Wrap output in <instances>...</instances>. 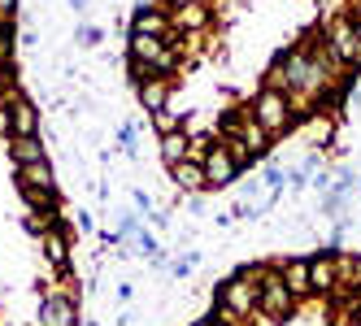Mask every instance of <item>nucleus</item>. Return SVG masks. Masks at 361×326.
Wrapping results in <instances>:
<instances>
[{
    "mask_svg": "<svg viewBox=\"0 0 361 326\" xmlns=\"http://www.w3.org/2000/svg\"><path fill=\"white\" fill-rule=\"evenodd\" d=\"M279 270H283V283H288V291H292L296 300L314 291V287H309V261H300V257H296V261H283Z\"/></svg>",
    "mask_w": 361,
    "mask_h": 326,
    "instance_id": "obj_11",
    "label": "nucleus"
},
{
    "mask_svg": "<svg viewBox=\"0 0 361 326\" xmlns=\"http://www.w3.org/2000/svg\"><path fill=\"white\" fill-rule=\"evenodd\" d=\"M18 187H39V192H53V165H48V161L22 165V170H18Z\"/></svg>",
    "mask_w": 361,
    "mask_h": 326,
    "instance_id": "obj_15",
    "label": "nucleus"
},
{
    "mask_svg": "<svg viewBox=\"0 0 361 326\" xmlns=\"http://www.w3.org/2000/svg\"><path fill=\"white\" fill-rule=\"evenodd\" d=\"M44 253H48V261H53L57 270H66V235L53 227V231H44Z\"/></svg>",
    "mask_w": 361,
    "mask_h": 326,
    "instance_id": "obj_16",
    "label": "nucleus"
},
{
    "mask_svg": "<svg viewBox=\"0 0 361 326\" xmlns=\"http://www.w3.org/2000/svg\"><path fill=\"white\" fill-rule=\"evenodd\" d=\"M170 179L178 183V187H183V192H200V187H209V183H204V161H183V165H174L170 170Z\"/></svg>",
    "mask_w": 361,
    "mask_h": 326,
    "instance_id": "obj_13",
    "label": "nucleus"
},
{
    "mask_svg": "<svg viewBox=\"0 0 361 326\" xmlns=\"http://www.w3.org/2000/svg\"><path fill=\"white\" fill-rule=\"evenodd\" d=\"M326 48L340 65H361V31L353 27V18H331L326 22Z\"/></svg>",
    "mask_w": 361,
    "mask_h": 326,
    "instance_id": "obj_4",
    "label": "nucleus"
},
{
    "mask_svg": "<svg viewBox=\"0 0 361 326\" xmlns=\"http://www.w3.org/2000/svg\"><path fill=\"white\" fill-rule=\"evenodd\" d=\"M13 100V92H5V70H0V105H9Z\"/></svg>",
    "mask_w": 361,
    "mask_h": 326,
    "instance_id": "obj_22",
    "label": "nucleus"
},
{
    "mask_svg": "<svg viewBox=\"0 0 361 326\" xmlns=\"http://www.w3.org/2000/svg\"><path fill=\"white\" fill-rule=\"evenodd\" d=\"M152 118H157V127H161L166 135H170V131H178V118H174L170 109H161V113H152Z\"/></svg>",
    "mask_w": 361,
    "mask_h": 326,
    "instance_id": "obj_20",
    "label": "nucleus"
},
{
    "mask_svg": "<svg viewBox=\"0 0 361 326\" xmlns=\"http://www.w3.org/2000/svg\"><path fill=\"white\" fill-rule=\"evenodd\" d=\"M353 27H357V31H361V9H357V13H353Z\"/></svg>",
    "mask_w": 361,
    "mask_h": 326,
    "instance_id": "obj_26",
    "label": "nucleus"
},
{
    "mask_svg": "<svg viewBox=\"0 0 361 326\" xmlns=\"http://www.w3.org/2000/svg\"><path fill=\"white\" fill-rule=\"evenodd\" d=\"M70 9H79V13H83V9H87V0H70Z\"/></svg>",
    "mask_w": 361,
    "mask_h": 326,
    "instance_id": "obj_23",
    "label": "nucleus"
},
{
    "mask_svg": "<svg viewBox=\"0 0 361 326\" xmlns=\"http://www.w3.org/2000/svg\"><path fill=\"white\" fill-rule=\"evenodd\" d=\"M262 270L266 265H248V270H240V274H231V279L218 287V305H222V318H231V322H240V318H248V313H257V283H262Z\"/></svg>",
    "mask_w": 361,
    "mask_h": 326,
    "instance_id": "obj_1",
    "label": "nucleus"
},
{
    "mask_svg": "<svg viewBox=\"0 0 361 326\" xmlns=\"http://www.w3.org/2000/svg\"><path fill=\"white\" fill-rule=\"evenodd\" d=\"M22 196H27V205L39 213V209H53L57 205V196L53 192H39V187H22Z\"/></svg>",
    "mask_w": 361,
    "mask_h": 326,
    "instance_id": "obj_17",
    "label": "nucleus"
},
{
    "mask_svg": "<svg viewBox=\"0 0 361 326\" xmlns=\"http://www.w3.org/2000/svg\"><path fill=\"white\" fill-rule=\"evenodd\" d=\"M74 39H79L83 48H96L100 44V27H79V31H74Z\"/></svg>",
    "mask_w": 361,
    "mask_h": 326,
    "instance_id": "obj_19",
    "label": "nucleus"
},
{
    "mask_svg": "<svg viewBox=\"0 0 361 326\" xmlns=\"http://www.w3.org/2000/svg\"><path fill=\"white\" fill-rule=\"evenodd\" d=\"M9 127H13V139H31L39 131V109L31 105L27 96H13L9 100Z\"/></svg>",
    "mask_w": 361,
    "mask_h": 326,
    "instance_id": "obj_7",
    "label": "nucleus"
},
{
    "mask_svg": "<svg viewBox=\"0 0 361 326\" xmlns=\"http://www.w3.org/2000/svg\"><path fill=\"white\" fill-rule=\"evenodd\" d=\"M140 105L148 113H161L170 105V79H157V74H152L148 83H140Z\"/></svg>",
    "mask_w": 361,
    "mask_h": 326,
    "instance_id": "obj_9",
    "label": "nucleus"
},
{
    "mask_svg": "<svg viewBox=\"0 0 361 326\" xmlns=\"http://www.w3.org/2000/svg\"><path fill=\"white\" fill-rule=\"evenodd\" d=\"M192 326H214V318H200V322H192Z\"/></svg>",
    "mask_w": 361,
    "mask_h": 326,
    "instance_id": "obj_25",
    "label": "nucleus"
},
{
    "mask_svg": "<svg viewBox=\"0 0 361 326\" xmlns=\"http://www.w3.org/2000/svg\"><path fill=\"white\" fill-rule=\"evenodd\" d=\"M170 18H174L178 31H200L209 22V9L204 5H170Z\"/></svg>",
    "mask_w": 361,
    "mask_h": 326,
    "instance_id": "obj_14",
    "label": "nucleus"
},
{
    "mask_svg": "<svg viewBox=\"0 0 361 326\" xmlns=\"http://www.w3.org/2000/svg\"><path fill=\"white\" fill-rule=\"evenodd\" d=\"M161 157H166L170 170L183 165V161L192 157V135H188V131H170V135H161Z\"/></svg>",
    "mask_w": 361,
    "mask_h": 326,
    "instance_id": "obj_10",
    "label": "nucleus"
},
{
    "mask_svg": "<svg viewBox=\"0 0 361 326\" xmlns=\"http://www.w3.org/2000/svg\"><path fill=\"white\" fill-rule=\"evenodd\" d=\"M235 174H240V161L226 153V144L218 139L209 153H204V183L209 187H231L235 183Z\"/></svg>",
    "mask_w": 361,
    "mask_h": 326,
    "instance_id": "obj_5",
    "label": "nucleus"
},
{
    "mask_svg": "<svg viewBox=\"0 0 361 326\" xmlns=\"http://www.w3.org/2000/svg\"><path fill=\"white\" fill-rule=\"evenodd\" d=\"M9 157H13V165L22 170V165H35V161H48V148L31 135V139H13L9 144Z\"/></svg>",
    "mask_w": 361,
    "mask_h": 326,
    "instance_id": "obj_12",
    "label": "nucleus"
},
{
    "mask_svg": "<svg viewBox=\"0 0 361 326\" xmlns=\"http://www.w3.org/2000/svg\"><path fill=\"white\" fill-rule=\"evenodd\" d=\"M118 148H122V153H135V127H131V122L118 127Z\"/></svg>",
    "mask_w": 361,
    "mask_h": 326,
    "instance_id": "obj_18",
    "label": "nucleus"
},
{
    "mask_svg": "<svg viewBox=\"0 0 361 326\" xmlns=\"http://www.w3.org/2000/svg\"><path fill=\"white\" fill-rule=\"evenodd\" d=\"M248 118H252L266 135H283V131L296 122L292 96H288V92H274V87H262V92L252 96V105H248Z\"/></svg>",
    "mask_w": 361,
    "mask_h": 326,
    "instance_id": "obj_2",
    "label": "nucleus"
},
{
    "mask_svg": "<svg viewBox=\"0 0 361 326\" xmlns=\"http://www.w3.org/2000/svg\"><path fill=\"white\" fill-rule=\"evenodd\" d=\"M214 326H240V322H231V318H222V322H218V318H214Z\"/></svg>",
    "mask_w": 361,
    "mask_h": 326,
    "instance_id": "obj_24",
    "label": "nucleus"
},
{
    "mask_svg": "<svg viewBox=\"0 0 361 326\" xmlns=\"http://www.w3.org/2000/svg\"><path fill=\"white\" fill-rule=\"evenodd\" d=\"M309 287H314L318 296H335L340 291V274H335V253L326 248V253L309 257Z\"/></svg>",
    "mask_w": 361,
    "mask_h": 326,
    "instance_id": "obj_6",
    "label": "nucleus"
},
{
    "mask_svg": "<svg viewBox=\"0 0 361 326\" xmlns=\"http://www.w3.org/2000/svg\"><path fill=\"white\" fill-rule=\"evenodd\" d=\"M74 300L70 296H48L39 305V326H74Z\"/></svg>",
    "mask_w": 361,
    "mask_h": 326,
    "instance_id": "obj_8",
    "label": "nucleus"
},
{
    "mask_svg": "<svg viewBox=\"0 0 361 326\" xmlns=\"http://www.w3.org/2000/svg\"><path fill=\"white\" fill-rule=\"evenodd\" d=\"M13 9H18V0H0V31H5V22L13 18Z\"/></svg>",
    "mask_w": 361,
    "mask_h": 326,
    "instance_id": "obj_21",
    "label": "nucleus"
},
{
    "mask_svg": "<svg viewBox=\"0 0 361 326\" xmlns=\"http://www.w3.org/2000/svg\"><path fill=\"white\" fill-rule=\"evenodd\" d=\"M296 309V296L288 291V283H283V270H262V283H257V313L270 318V322H283L292 318Z\"/></svg>",
    "mask_w": 361,
    "mask_h": 326,
    "instance_id": "obj_3",
    "label": "nucleus"
}]
</instances>
